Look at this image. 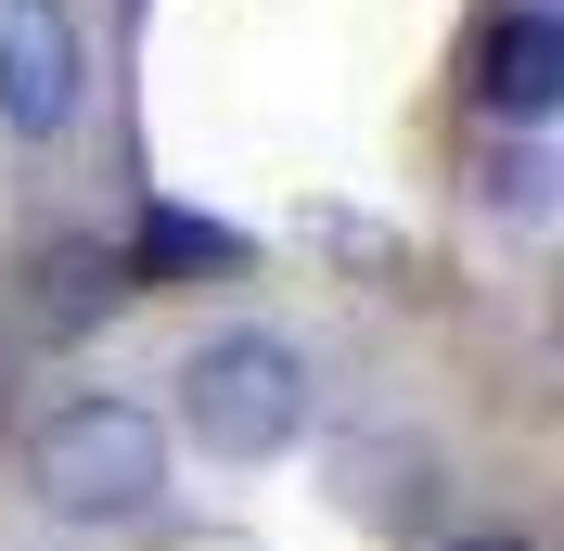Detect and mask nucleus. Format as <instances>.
<instances>
[{
    "mask_svg": "<svg viewBox=\"0 0 564 551\" xmlns=\"http://www.w3.org/2000/svg\"><path fill=\"white\" fill-rule=\"evenodd\" d=\"M218 257H231V244L193 231V218H154V231H141V270H218Z\"/></svg>",
    "mask_w": 564,
    "mask_h": 551,
    "instance_id": "nucleus-5",
    "label": "nucleus"
},
{
    "mask_svg": "<svg viewBox=\"0 0 564 551\" xmlns=\"http://www.w3.org/2000/svg\"><path fill=\"white\" fill-rule=\"evenodd\" d=\"M26 500L65 526H141L167 500V423L141 398H65L26 436Z\"/></svg>",
    "mask_w": 564,
    "mask_h": 551,
    "instance_id": "nucleus-1",
    "label": "nucleus"
},
{
    "mask_svg": "<svg viewBox=\"0 0 564 551\" xmlns=\"http://www.w3.org/2000/svg\"><path fill=\"white\" fill-rule=\"evenodd\" d=\"M90 116V39L65 0H0V129L65 141Z\"/></svg>",
    "mask_w": 564,
    "mask_h": 551,
    "instance_id": "nucleus-3",
    "label": "nucleus"
},
{
    "mask_svg": "<svg viewBox=\"0 0 564 551\" xmlns=\"http://www.w3.org/2000/svg\"><path fill=\"white\" fill-rule=\"evenodd\" d=\"M462 551H527V539H462Z\"/></svg>",
    "mask_w": 564,
    "mask_h": 551,
    "instance_id": "nucleus-6",
    "label": "nucleus"
},
{
    "mask_svg": "<svg viewBox=\"0 0 564 551\" xmlns=\"http://www.w3.org/2000/svg\"><path fill=\"white\" fill-rule=\"evenodd\" d=\"M475 104L513 116V129H552V116H564V13L513 0V13L475 39Z\"/></svg>",
    "mask_w": 564,
    "mask_h": 551,
    "instance_id": "nucleus-4",
    "label": "nucleus"
},
{
    "mask_svg": "<svg viewBox=\"0 0 564 551\" xmlns=\"http://www.w3.org/2000/svg\"><path fill=\"white\" fill-rule=\"evenodd\" d=\"M180 436L218 449V462H282V449L308 436V359L282 334H206L180 359Z\"/></svg>",
    "mask_w": 564,
    "mask_h": 551,
    "instance_id": "nucleus-2",
    "label": "nucleus"
}]
</instances>
